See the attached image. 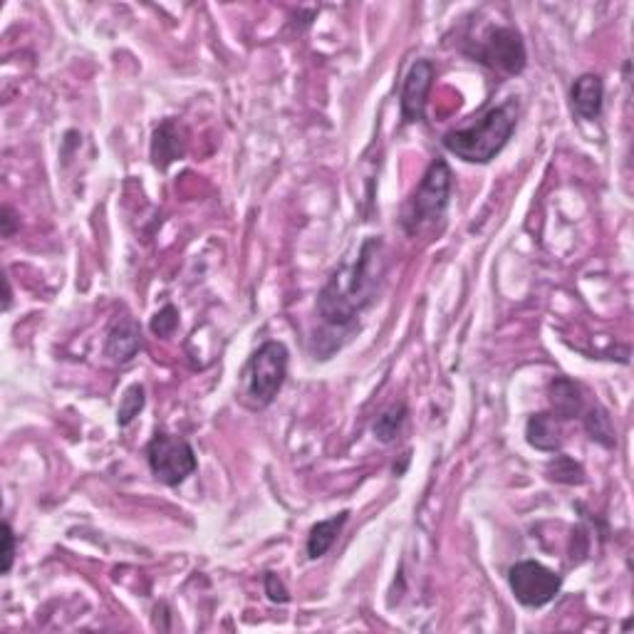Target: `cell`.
Returning <instances> with one entry per match:
<instances>
[{
    "label": "cell",
    "mask_w": 634,
    "mask_h": 634,
    "mask_svg": "<svg viewBox=\"0 0 634 634\" xmlns=\"http://www.w3.org/2000/svg\"><path fill=\"white\" fill-rule=\"evenodd\" d=\"M18 216H15V211L10 209V206H3V211H0V233H3V238H13L15 228H18Z\"/></svg>",
    "instance_id": "obj_22"
},
{
    "label": "cell",
    "mask_w": 634,
    "mask_h": 634,
    "mask_svg": "<svg viewBox=\"0 0 634 634\" xmlns=\"http://www.w3.org/2000/svg\"><path fill=\"white\" fill-rule=\"evenodd\" d=\"M144 404H147L144 387L142 384H132V387L122 394V402H119V409H117V424L119 426L132 424L134 419L139 417V412L144 409Z\"/></svg>",
    "instance_id": "obj_17"
},
{
    "label": "cell",
    "mask_w": 634,
    "mask_h": 634,
    "mask_svg": "<svg viewBox=\"0 0 634 634\" xmlns=\"http://www.w3.org/2000/svg\"><path fill=\"white\" fill-rule=\"evenodd\" d=\"M3 285H5V298H3V310L10 308V300H13V290H10V283L8 278H3Z\"/></svg>",
    "instance_id": "obj_23"
},
{
    "label": "cell",
    "mask_w": 634,
    "mask_h": 634,
    "mask_svg": "<svg viewBox=\"0 0 634 634\" xmlns=\"http://www.w3.org/2000/svg\"><path fill=\"white\" fill-rule=\"evenodd\" d=\"M526 439L533 449L545 451V454H560L563 439H560V426L553 414H533L526 424Z\"/></svg>",
    "instance_id": "obj_13"
},
{
    "label": "cell",
    "mask_w": 634,
    "mask_h": 634,
    "mask_svg": "<svg viewBox=\"0 0 634 634\" xmlns=\"http://www.w3.org/2000/svg\"><path fill=\"white\" fill-rule=\"evenodd\" d=\"M548 478L555 483L580 486V483H585V471H582L573 459H568V456H558V459L548 466Z\"/></svg>",
    "instance_id": "obj_18"
},
{
    "label": "cell",
    "mask_w": 634,
    "mask_h": 634,
    "mask_svg": "<svg viewBox=\"0 0 634 634\" xmlns=\"http://www.w3.org/2000/svg\"><path fill=\"white\" fill-rule=\"evenodd\" d=\"M436 67L434 62L426 60H414L412 67L404 75L402 95H399V107H402V122L404 124H419L424 122L426 114V100H429V92L434 87Z\"/></svg>",
    "instance_id": "obj_8"
},
{
    "label": "cell",
    "mask_w": 634,
    "mask_h": 634,
    "mask_svg": "<svg viewBox=\"0 0 634 634\" xmlns=\"http://www.w3.org/2000/svg\"><path fill=\"white\" fill-rule=\"evenodd\" d=\"M570 105H573L575 117L585 122H595L602 114L605 105V82L595 72H585L570 87Z\"/></svg>",
    "instance_id": "obj_10"
},
{
    "label": "cell",
    "mask_w": 634,
    "mask_h": 634,
    "mask_svg": "<svg viewBox=\"0 0 634 634\" xmlns=\"http://www.w3.org/2000/svg\"><path fill=\"white\" fill-rule=\"evenodd\" d=\"M407 417H409L407 404L404 402L389 404V407L384 409L377 419H374L372 424L374 439H379L382 444H392V441L402 434L404 424H407Z\"/></svg>",
    "instance_id": "obj_15"
},
{
    "label": "cell",
    "mask_w": 634,
    "mask_h": 634,
    "mask_svg": "<svg viewBox=\"0 0 634 634\" xmlns=\"http://www.w3.org/2000/svg\"><path fill=\"white\" fill-rule=\"evenodd\" d=\"M288 360L283 342H263L241 370V402L251 409L270 407L288 377Z\"/></svg>",
    "instance_id": "obj_4"
},
{
    "label": "cell",
    "mask_w": 634,
    "mask_h": 634,
    "mask_svg": "<svg viewBox=\"0 0 634 634\" xmlns=\"http://www.w3.org/2000/svg\"><path fill=\"white\" fill-rule=\"evenodd\" d=\"M139 350H142V330H139L137 320L127 313L114 317L107 332L105 355L117 365H127Z\"/></svg>",
    "instance_id": "obj_9"
},
{
    "label": "cell",
    "mask_w": 634,
    "mask_h": 634,
    "mask_svg": "<svg viewBox=\"0 0 634 634\" xmlns=\"http://www.w3.org/2000/svg\"><path fill=\"white\" fill-rule=\"evenodd\" d=\"M347 518H350V511H342L337 516L327 518V521L315 523L313 530L308 535V558L317 560L327 553V550L335 545V540L340 538L342 528H345Z\"/></svg>",
    "instance_id": "obj_14"
},
{
    "label": "cell",
    "mask_w": 634,
    "mask_h": 634,
    "mask_svg": "<svg viewBox=\"0 0 634 634\" xmlns=\"http://www.w3.org/2000/svg\"><path fill=\"white\" fill-rule=\"evenodd\" d=\"M582 424H585V431L590 434L592 441H597V444L605 446V449H615V426H612L610 414H607L605 409H585V412H582Z\"/></svg>",
    "instance_id": "obj_16"
},
{
    "label": "cell",
    "mask_w": 634,
    "mask_h": 634,
    "mask_svg": "<svg viewBox=\"0 0 634 634\" xmlns=\"http://www.w3.org/2000/svg\"><path fill=\"white\" fill-rule=\"evenodd\" d=\"M471 43H474V48H469L466 53L481 65L491 67V70L503 72L508 77H516L526 70V43H523V35L511 25L488 28L481 38L471 40Z\"/></svg>",
    "instance_id": "obj_5"
},
{
    "label": "cell",
    "mask_w": 634,
    "mask_h": 634,
    "mask_svg": "<svg viewBox=\"0 0 634 634\" xmlns=\"http://www.w3.org/2000/svg\"><path fill=\"white\" fill-rule=\"evenodd\" d=\"M179 327V310L174 305H164L157 315L152 317V332L159 337H171Z\"/></svg>",
    "instance_id": "obj_19"
},
{
    "label": "cell",
    "mask_w": 634,
    "mask_h": 634,
    "mask_svg": "<svg viewBox=\"0 0 634 634\" xmlns=\"http://www.w3.org/2000/svg\"><path fill=\"white\" fill-rule=\"evenodd\" d=\"M508 587L523 607L538 610L560 595L563 578L538 560H521L508 570Z\"/></svg>",
    "instance_id": "obj_7"
},
{
    "label": "cell",
    "mask_w": 634,
    "mask_h": 634,
    "mask_svg": "<svg viewBox=\"0 0 634 634\" xmlns=\"http://www.w3.org/2000/svg\"><path fill=\"white\" fill-rule=\"evenodd\" d=\"M15 560V533L10 528V523H3V575H8L13 570Z\"/></svg>",
    "instance_id": "obj_21"
},
{
    "label": "cell",
    "mask_w": 634,
    "mask_h": 634,
    "mask_svg": "<svg viewBox=\"0 0 634 634\" xmlns=\"http://www.w3.org/2000/svg\"><path fill=\"white\" fill-rule=\"evenodd\" d=\"M550 397V407H553V417L555 419H575L582 417L585 412V397H582V389L578 382L568 377H555L550 382L548 389Z\"/></svg>",
    "instance_id": "obj_12"
},
{
    "label": "cell",
    "mask_w": 634,
    "mask_h": 634,
    "mask_svg": "<svg viewBox=\"0 0 634 634\" xmlns=\"http://www.w3.org/2000/svg\"><path fill=\"white\" fill-rule=\"evenodd\" d=\"M451 191H454L451 166L446 164V159L436 157L426 169L417 189H414V194L402 206L399 223H402L404 233L409 238H417L419 233L429 231L436 223L444 221L446 209L451 204Z\"/></svg>",
    "instance_id": "obj_3"
},
{
    "label": "cell",
    "mask_w": 634,
    "mask_h": 634,
    "mask_svg": "<svg viewBox=\"0 0 634 634\" xmlns=\"http://www.w3.org/2000/svg\"><path fill=\"white\" fill-rule=\"evenodd\" d=\"M147 461L154 478L171 488L181 486L186 478L199 469V461H196L189 441L181 439V436L164 434V431H159L147 444Z\"/></svg>",
    "instance_id": "obj_6"
},
{
    "label": "cell",
    "mask_w": 634,
    "mask_h": 634,
    "mask_svg": "<svg viewBox=\"0 0 634 634\" xmlns=\"http://www.w3.org/2000/svg\"><path fill=\"white\" fill-rule=\"evenodd\" d=\"M265 595H268L273 602H280V605L290 600L288 587L283 585V580H280L275 573H265Z\"/></svg>",
    "instance_id": "obj_20"
},
{
    "label": "cell",
    "mask_w": 634,
    "mask_h": 634,
    "mask_svg": "<svg viewBox=\"0 0 634 634\" xmlns=\"http://www.w3.org/2000/svg\"><path fill=\"white\" fill-rule=\"evenodd\" d=\"M186 154L184 129L176 119H164L152 134V164L166 171L176 159Z\"/></svg>",
    "instance_id": "obj_11"
},
{
    "label": "cell",
    "mask_w": 634,
    "mask_h": 634,
    "mask_svg": "<svg viewBox=\"0 0 634 634\" xmlns=\"http://www.w3.org/2000/svg\"><path fill=\"white\" fill-rule=\"evenodd\" d=\"M518 117H521V102L518 97H508L501 105L486 107L481 114L471 117V122L446 132L441 144L446 152L466 164H491L511 142Z\"/></svg>",
    "instance_id": "obj_2"
},
{
    "label": "cell",
    "mask_w": 634,
    "mask_h": 634,
    "mask_svg": "<svg viewBox=\"0 0 634 634\" xmlns=\"http://www.w3.org/2000/svg\"><path fill=\"white\" fill-rule=\"evenodd\" d=\"M384 275H387V256H384L382 238H365L357 248V256L337 265L317 295L315 310L322 330L315 335V345L335 337V347L340 350L355 335L360 327L357 320L374 305Z\"/></svg>",
    "instance_id": "obj_1"
}]
</instances>
